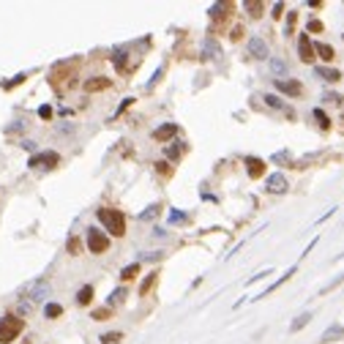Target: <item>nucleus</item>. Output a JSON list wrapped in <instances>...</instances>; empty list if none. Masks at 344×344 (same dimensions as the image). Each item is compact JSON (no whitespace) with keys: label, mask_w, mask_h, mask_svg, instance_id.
Listing matches in <instances>:
<instances>
[{"label":"nucleus","mask_w":344,"mask_h":344,"mask_svg":"<svg viewBox=\"0 0 344 344\" xmlns=\"http://www.w3.org/2000/svg\"><path fill=\"white\" fill-rule=\"evenodd\" d=\"M77 57H68V60H57L55 66L49 68V85L55 87L57 93H63L68 85H74V74H77Z\"/></svg>","instance_id":"nucleus-1"},{"label":"nucleus","mask_w":344,"mask_h":344,"mask_svg":"<svg viewBox=\"0 0 344 344\" xmlns=\"http://www.w3.org/2000/svg\"><path fill=\"white\" fill-rule=\"evenodd\" d=\"M98 221L104 224V230L115 238H123L126 235V216L115 208H98Z\"/></svg>","instance_id":"nucleus-2"},{"label":"nucleus","mask_w":344,"mask_h":344,"mask_svg":"<svg viewBox=\"0 0 344 344\" xmlns=\"http://www.w3.org/2000/svg\"><path fill=\"white\" fill-rule=\"evenodd\" d=\"M22 331H25V320L22 317H16V314H5V317H0V344L14 342Z\"/></svg>","instance_id":"nucleus-3"},{"label":"nucleus","mask_w":344,"mask_h":344,"mask_svg":"<svg viewBox=\"0 0 344 344\" xmlns=\"http://www.w3.org/2000/svg\"><path fill=\"white\" fill-rule=\"evenodd\" d=\"M52 295V287H49V282L46 279H36V282H30L27 284V290H25V303H41L46 301Z\"/></svg>","instance_id":"nucleus-4"},{"label":"nucleus","mask_w":344,"mask_h":344,"mask_svg":"<svg viewBox=\"0 0 344 344\" xmlns=\"http://www.w3.org/2000/svg\"><path fill=\"white\" fill-rule=\"evenodd\" d=\"M85 243H87V249H90V254H104L109 249V235L96 230V227H90V230L85 232Z\"/></svg>","instance_id":"nucleus-5"},{"label":"nucleus","mask_w":344,"mask_h":344,"mask_svg":"<svg viewBox=\"0 0 344 344\" xmlns=\"http://www.w3.org/2000/svg\"><path fill=\"white\" fill-rule=\"evenodd\" d=\"M57 161H60V156H57L55 150H46V153L30 156L27 167H33V170H52V167H57Z\"/></svg>","instance_id":"nucleus-6"},{"label":"nucleus","mask_w":344,"mask_h":344,"mask_svg":"<svg viewBox=\"0 0 344 344\" xmlns=\"http://www.w3.org/2000/svg\"><path fill=\"white\" fill-rule=\"evenodd\" d=\"M287 189H290V183H287V178H284L282 172L268 175V180H265V191H271V194H284Z\"/></svg>","instance_id":"nucleus-7"},{"label":"nucleus","mask_w":344,"mask_h":344,"mask_svg":"<svg viewBox=\"0 0 344 344\" xmlns=\"http://www.w3.org/2000/svg\"><path fill=\"white\" fill-rule=\"evenodd\" d=\"M298 57L303 63H314V44H312V38H309V33H303L298 38Z\"/></svg>","instance_id":"nucleus-8"},{"label":"nucleus","mask_w":344,"mask_h":344,"mask_svg":"<svg viewBox=\"0 0 344 344\" xmlns=\"http://www.w3.org/2000/svg\"><path fill=\"white\" fill-rule=\"evenodd\" d=\"M221 57V46L216 41L213 36H208L205 41H202V60H219Z\"/></svg>","instance_id":"nucleus-9"},{"label":"nucleus","mask_w":344,"mask_h":344,"mask_svg":"<svg viewBox=\"0 0 344 344\" xmlns=\"http://www.w3.org/2000/svg\"><path fill=\"white\" fill-rule=\"evenodd\" d=\"M243 164H246L249 178H262V175H265V161L257 159V156H246V159H243Z\"/></svg>","instance_id":"nucleus-10"},{"label":"nucleus","mask_w":344,"mask_h":344,"mask_svg":"<svg viewBox=\"0 0 344 344\" xmlns=\"http://www.w3.org/2000/svg\"><path fill=\"white\" fill-rule=\"evenodd\" d=\"M249 55L257 57V60H265V57H268V44L262 41L260 36H252V38H249Z\"/></svg>","instance_id":"nucleus-11"},{"label":"nucleus","mask_w":344,"mask_h":344,"mask_svg":"<svg viewBox=\"0 0 344 344\" xmlns=\"http://www.w3.org/2000/svg\"><path fill=\"white\" fill-rule=\"evenodd\" d=\"M295 271H298V268H295V265H293V268H290V271H287V273H284V276H279V279H276V282H273V284H271V287H265V290H262V293L257 295V298H252V301H262V298H268V295H271V293H276V290H279V287H282V284H284V282H287V279H290V276H295Z\"/></svg>","instance_id":"nucleus-12"},{"label":"nucleus","mask_w":344,"mask_h":344,"mask_svg":"<svg viewBox=\"0 0 344 344\" xmlns=\"http://www.w3.org/2000/svg\"><path fill=\"white\" fill-rule=\"evenodd\" d=\"M276 87L282 93H287V96H301L303 93V85L298 79H276Z\"/></svg>","instance_id":"nucleus-13"},{"label":"nucleus","mask_w":344,"mask_h":344,"mask_svg":"<svg viewBox=\"0 0 344 344\" xmlns=\"http://www.w3.org/2000/svg\"><path fill=\"white\" fill-rule=\"evenodd\" d=\"M175 134H178V123H164V126H159V129L153 131V139L156 142H170Z\"/></svg>","instance_id":"nucleus-14"},{"label":"nucleus","mask_w":344,"mask_h":344,"mask_svg":"<svg viewBox=\"0 0 344 344\" xmlns=\"http://www.w3.org/2000/svg\"><path fill=\"white\" fill-rule=\"evenodd\" d=\"M107 87H112V79H107V77H93L85 82L87 93H98V90H107Z\"/></svg>","instance_id":"nucleus-15"},{"label":"nucleus","mask_w":344,"mask_h":344,"mask_svg":"<svg viewBox=\"0 0 344 344\" xmlns=\"http://www.w3.org/2000/svg\"><path fill=\"white\" fill-rule=\"evenodd\" d=\"M230 8H232L230 3H213L208 14H211L213 22H221V19H227V16H230Z\"/></svg>","instance_id":"nucleus-16"},{"label":"nucleus","mask_w":344,"mask_h":344,"mask_svg":"<svg viewBox=\"0 0 344 344\" xmlns=\"http://www.w3.org/2000/svg\"><path fill=\"white\" fill-rule=\"evenodd\" d=\"M314 74H317V77H323L325 82H339V79H342V71H339V68H328V66H317V68H314Z\"/></svg>","instance_id":"nucleus-17"},{"label":"nucleus","mask_w":344,"mask_h":344,"mask_svg":"<svg viewBox=\"0 0 344 344\" xmlns=\"http://www.w3.org/2000/svg\"><path fill=\"white\" fill-rule=\"evenodd\" d=\"M314 55H320V57H323V60H334V57H336V52H334V46H331V44H323V41H320V44H314Z\"/></svg>","instance_id":"nucleus-18"},{"label":"nucleus","mask_w":344,"mask_h":344,"mask_svg":"<svg viewBox=\"0 0 344 344\" xmlns=\"http://www.w3.org/2000/svg\"><path fill=\"white\" fill-rule=\"evenodd\" d=\"M156 282H159V273H156V271H150L148 276L142 279V284H139V295H148L150 290H153V284H156Z\"/></svg>","instance_id":"nucleus-19"},{"label":"nucleus","mask_w":344,"mask_h":344,"mask_svg":"<svg viewBox=\"0 0 344 344\" xmlns=\"http://www.w3.org/2000/svg\"><path fill=\"white\" fill-rule=\"evenodd\" d=\"M90 301H93V287H90V284L79 287V293H77V303H79V306H90Z\"/></svg>","instance_id":"nucleus-20"},{"label":"nucleus","mask_w":344,"mask_h":344,"mask_svg":"<svg viewBox=\"0 0 344 344\" xmlns=\"http://www.w3.org/2000/svg\"><path fill=\"white\" fill-rule=\"evenodd\" d=\"M243 8H246L249 14L254 16V19H260V16H262V11H265V5H262L260 0H246V3H243Z\"/></svg>","instance_id":"nucleus-21"},{"label":"nucleus","mask_w":344,"mask_h":344,"mask_svg":"<svg viewBox=\"0 0 344 344\" xmlns=\"http://www.w3.org/2000/svg\"><path fill=\"white\" fill-rule=\"evenodd\" d=\"M134 276H139V262H131V265H126L123 271H120V279H123V282H131Z\"/></svg>","instance_id":"nucleus-22"},{"label":"nucleus","mask_w":344,"mask_h":344,"mask_svg":"<svg viewBox=\"0 0 344 344\" xmlns=\"http://www.w3.org/2000/svg\"><path fill=\"white\" fill-rule=\"evenodd\" d=\"M271 71L276 74V77H284V74H287V63H284L282 57H271Z\"/></svg>","instance_id":"nucleus-23"},{"label":"nucleus","mask_w":344,"mask_h":344,"mask_svg":"<svg viewBox=\"0 0 344 344\" xmlns=\"http://www.w3.org/2000/svg\"><path fill=\"white\" fill-rule=\"evenodd\" d=\"M60 314H63L60 303H46V306H44V317L46 320H55V317H60Z\"/></svg>","instance_id":"nucleus-24"},{"label":"nucleus","mask_w":344,"mask_h":344,"mask_svg":"<svg viewBox=\"0 0 344 344\" xmlns=\"http://www.w3.org/2000/svg\"><path fill=\"white\" fill-rule=\"evenodd\" d=\"M309 320H312V312H303L301 314V317H295V323L293 325H290V334H298V331L303 328V325H306L309 323Z\"/></svg>","instance_id":"nucleus-25"},{"label":"nucleus","mask_w":344,"mask_h":344,"mask_svg":"<svg viewBox=\"0 0 344 344\" xmlns=\"http://www.w3.org/2000/svg\"><path fill=\"white\" fill-rule=\"evenodd\" d=\"M27 79V74L22 71V74H16L14 79H5V82H0V87H3V90H11V87H16V85H22Z\"/></svg>","instance_id":"nucleus-26"},{"label":"nucleus","mask_w":344,"mask_h":344,"mask_svg":"<svg viewBox=\"0 0 344 344\" xmlns=\"http://www.w3.org/2000/svg\"><path fill=\"white\" fill-rule=\"evenodd\" d=\"M339 336H344V328L342 325H334V328H328L323 334V342H334V339H339Z\"/></svg>","instance_id":"nucleus-27"},{"label":"nucleus","mask_w":344,"mask_h":344,"mask_svg":"<svg viewBox=\"0 0 344 344\" xmlns=\"http://www.w3.org/2000/svg\"><path fill=\"white\" fill-rule=\"evenodd\" d=\"M312 115H314V120H317V123H320V129H325V131L331 129V118H328V115L323 112V109H314Z\"/></svg>","instance_id":"nucleus-28"},{"label":"nucleus","mask_w":344,"mask_h":344,"mask_svg":"<svg viewBox=\"0 0 344 344\" xmlns=\"http://www.w3.org/2000/svg\"><path fill=\"white\" fill-rule=\"evenodd\" d=\"M120 339H123V334H120V331H109V334H101V342H104V344H118Z\"/></svg>","instance_id":"nucleus-29"},{"label":"nucleus","mask_w":344,"mask_h":344,"mask_svg":"<svg viewBox=\"0 0 344 344\" xmlns=\"http://www.w3.org/2000/svg\"><path fill=\"white\" fill-rule=\"evenodd\" d=\"M295 22H298V14H295V11H290V14H287V25H284V36H293Z\"/></svg>","instance_id":"nucleus-30"},{"label":"nucleus","mask_w":344,"mask_h":344,"mask_svg":"<svg viewBox=\"0 0 344 344\" xmlns=\"http://www.w3.org/2000/svg\"><path fill=\"white\" fill-rule=\"evenodd\" d=\"M183 142H172L170 148H167V156H170V159H180V153H183Z\"/></svg>","instance_id":"nucleus-31"},{"label":"nucleus","mask_w":344,"mask_h":344,"mask_svg":"<svg viewBox=\"0 0 344 344\" xmlns=\"http://www.w3.org/2000/svg\"><path fill=\"white\" fill-rule=\"evenodd\" d=\"M161 211V205H150V208H145L142 213H139V221H148V219H153V216H159Z\"/></svg>","instance_id":"nucleus-32"},{"label":"nucleus","mask_w":344,"mask_h":344,"mask_svg":"<svg viewBox=\"0 0 344 344\" xmlns=\"http://www.w3.org/2000/svg\"><path fill=\"white\" fill-rule=\"evenodd\" d=\"M265 104H268V107H273V109H282V107H284L282 98H279V96H271V93L265 96Z\"/></svg>","instance_id":"nucleus-33"},{"label":"nucleus","mask_w":344,"mask_h":344,"mask_svg":"<svg viewBox=\"0 0 344 344\" xmlns=\"http://www.w3.org/2000/svg\"><path fill=\"white\" fill-rule=\"evenodd\" d=\"M123 298H126V290H123V287H118L112 295H109V306H115V303H120Z\"/></svg>","instance_id":"nucleus-34"},{"label":"nucleus","mask_w":344,"mask_h":344,"mask_svg":"<svg viewBox=\"0 0 344 344\" xmlns=\"http://www.w3.org/2000/svg\"><path fill=\"white\" fill-rule=\"evenodd\" d=\"M342 282H344V273H342V276H336V279H334V282H331V284H325V287L320 290V295H325V293H331V290H336V287H339Z\"/></svg>","instance_id":"nucleus-35"},{"label":"nucleus","mask_w":344,"mask_h":344,"mask_svg":"<svg viewBox=\"0 0 344 344\" xmlns=\"http://www.w3.org/2000/svg\"><path fill=\"white\" fill-rule=\"evenodd\" d=\"M79 238H68V243H66V249H68V254H79Z\"/></svg>","instance_id":"nucleus-36"},{"label":"nucleus","mask_w":344,"mask_h":344,"mask_svg":"<svg viewBox=\"0 0 344 344\" xmlns=\"http://www.w3.org/2000/svg\"><path fill=\"white\" fill-rule=\"evenodd\" d=\"M156 172L164 175V178H170V175H172V167L167 164V161H159V164H156Z\"/></svg>","instance_id":"nucleus-37"},{"label":"nucleus","mask_w":344,"mask_h":344,"mask_svg":"<svg viewBox=\"0 0 344 344\" xmlns=\"http://www.w3.org/2000/svg\"><path fill=\"white\" fill-rule=\"evenodd\" d=\"M320 30H323V22H320V19H309L306 33H320Z\"/></svg>","instance_id":"nucleus-38"},{"label":"nucleus","mask_w":344,"mask_h":344,"mask_svg":"<svg viewBox=\"0 0 344 344\" xmlns=\"http://www.w3.org/2000/svg\"><path fill=\"white\" fill-rule=\"evenodd\" d=\"M109 314H112L109 306L107 309H96V312H93V320H109Z\"/></svg>","instance_id":"nucleus-39"},{"label":"nucleus","mask_w":344,"mask_h":344,"mask_svg":"<svg viewBox=\"0 0 344 344\" xmlns=\"http://www.w3.org/2000/svg\"><path fill=\"white\" fill-rule=\"evenodd\" d=\"M38 118H41V120H49V118H52V107H49V104L38 107Z\"/></svg>","instance_id":"nucleus-40"},{"label":"nucleus","mask_w":344,"mask_h":344,"mask_svg":"<svg viewBox=\"0 0 344 344\" xmlns=\"http://www.w3.org/2000/svg\"><path fill=\"white\" fill-rule=\"evenodd\" d=\"M271 273H273L271 268H265V271H260L257 276H252V279H249V282H246V287H249V284H254V282H260V279H265V276H271Z\"/></svg>","instance_id":"nucleus-41"},{"label":"nucleus","mask_w":344,"mask_h":344,"mask_svg":"<svg viewBox=\"0 0 344 344\" xmlns=\"http://www.w3.org/2000/svg\"><path fill=\"white\" fill-rule=\"evenodd\" d=\"M323 101H331V104H342L344 98L339 96V93H325V96H323Z\"/></svg>","instance_id":"nucleus-42"},{"label":"nucleus","mask_w":344,"mask_h":344,"mask_svg":"<svg viewBox=\"0 0 344 344\" xmlns=\"http://www.w3.org/2000/svg\"><path fill=\"white\" fill-rule=\"evenodd\" d=\"M161 77H164V68H156V74H153V77H150V82H148V87H153V85L159 82Z\"/></svg>","instance_id":"nucleus-43"},{"label":"nucleus","mask_w":344,"mask_h":344,"mask_svg":"<svg viewBox=\"0 0 344 344\" xmlns=\"http://www.w3.org/2000/svg\"><path fill=\"white\" fill-rule=\"evenodd\" d=\"M170 221H172V224H178V221H186V213H180V211H172V213H170Z\"/></svg>","instance_id":"nucleus-44"},{"label":"nucleus","mask_w":344,"mask_h":344,"mask_svg":"<svg viewBox=\"0 0 344 344\" xmlns=\"http://www.w3.org/2000/svg\"><path fill=\"white\" fill-rule=\"evenodd\" d=\"M282 11H284V3H273V19H279V16H282Z\"/></svg>","instance_id":"nucleus-45"},{"label":"nucleus","mask_w":344,"mask_h":344,"mask_svg":"<svg viewBox=\"0 0 344 344\" xmlns=\"http://www.w3.org/2000/svg\"><path fill=\"white\" fill-rule=\"evenodd\" d=\"M139 260H161V252H148V254H142ZM137 260V262H139Z\"/></svg>","instance_id":"nucleus-46"},{"label":"nucleus","mask_w":344,"mask_h":344,"mask_svg":"<svg viewBox=\"0 0 344 344\" xmlns=\"http://www.w3.org/2000/svg\"><path fill=\"white\" fill-rule=\"evenodd\" d=\"M131 104H134V98H123V104L118 107V115H120V112H126V109H129Z\"/></svg>","instance_id":"nucleus-47"},{"label":"nucleus","mask_w":344,"mask_h":344,"mask_svg":"<svg viewBox=\"0 0 344 344\" xmlns=\"http://www.w3.org/2000/svg\"><path fill=\"white\" fill-rule=\"evenodd\" d=\"M22 148H25V150H36V142H33V139H25V142H22Z\"/></svg>","instance_id":"nucleus-48"},{"label":"nucleus","mask_w":344,"mask_h":344,"mask_svg":"<svg viewBox=\"0 0 344 344\" xmlns=\"http://www.w3.org/2000/svg\"><path fill=\"white\" fill-rule=\"evenodd\" d=\"M342 118H344V112H342Z\"/></svg>","instance_id":"nucleus-49"},{"label":"nucleus","mask_w":344,"mask_h":344,"mask_svg":"<svg viewBox=\"0 0 344 344\" xmlns=\"http://www.w3.org/2000/svg\"><path fill=\"white\" fill-rule=\"evenodd\" d=\"M342 38H344V36H342Z\"/></svg>","instance_id":"nucleus-50"}]
</instances>
